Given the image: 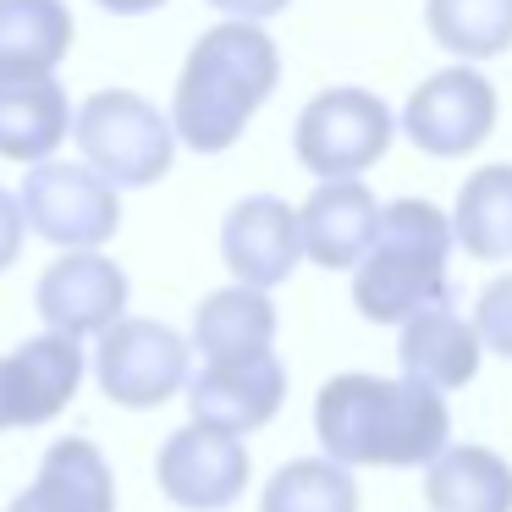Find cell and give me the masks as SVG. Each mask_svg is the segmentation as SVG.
<instances>
[{
  "label": "cell",
  "mask_w": 512,
  "mask_h": 512,
  "mask_svg": "<svg viewBox=\"0 0 512 512\" xmlns=\"http://www.w3.org/2000/svg\"><path fill=\"white\" fill-rule=\"evenodd\" d=\"M314 435L336 468H424L446 446V397L413 380L331 375L314 397Z\"/></svg>",
  "instance_id": "6da1fadb"
},
{
  "label": "cell",
  "mask_w": 512,
  "mask_h": 512,
  "mask_svg": "<svg viewBox=\"0 0 512 512\" xmlns=\"http://www.w3.org/2000/svg\"><path fill=\"white\" fill-rule=\"evenodd\" d=\"M281 83V50L259 23H215L193 39L171 94V138L193 155H221L248 133L254 111Z\"/></svg>",
  "instance_id": "7a4b0ae2"
},
{
  "label": "cell",
  "mask_w": 512,
  "mask_h": 512,
  "mask_svg": "<svg viewBox=\"0 0 512 512\" xmlns=\"http://www.w3.org/2000/svg\"><path fill=\"white\" fill-rule=\"evenodd\" d=\"M446 254H452V221L430 199H397L380 204L369 254L353 265V303L364 320L402 325L424 309H441L452 281H446Z\"/></svg>",
  "instance_id": "3957f363"
},
{
  "label": "cell",
  "mask_w": 512,
  "mask_h": 512,
  "mask_svg": "<svg viewBox=\"0 0 512 512\" xmlns=\"http://www.w3.org/2000/svg\"><path fill=\"white\" fill-rule=\"evenodd\" d=\"M72 138L83 149V166L105 177L111 188H149L171 171L177 138L171 122L133 89H100L78 105Z\"/></svg>",
  "instance_id": "277c9868"
},
{
  "label": "cell",
  "mask_w": 512,
  "mask_h": 512,
  "mask_svg": "<svg viewBox=\"0 0 512 512\" xmlns=\"http://www.w3.org/2000/svg\"><path fill=\"white\" fill-rule=\"evenodd\" d=\"M397 116L380 94L369 89H325L303 105L298 116V160L320 182H358L380 155L391 149Z\"/></svg>",
  "instance_id": "5b68a950"
},
{
  "label": "cell",
  "mask_w": 512,
  "mask_h": 512,
  "mask_svg": "<svg viewBox=\"0 0 512 512\" xmlns=\"http://www.w3.org/2000/svg\"><path fill=\"white\" fill-rule=\"evenodd\" d=\"M17 210L39 237H50L67 254H89V248L100 254L105 237H116L122 226V193L94 177L83 160H45V166H28Z\"/></svg>",
  "instance_id": "8992f818"
},
{
  "label": "cell",
  "mask_w": 512,
  "mask_h": 512,
  "mask_svg": "<svg viewBox=\"0 0 512 512\" xmlns=\"http://www.w3.org/2000/svg\"><path fill=\"white\" fill-rule=\"evenodd\" d=\"M193 347L166 320H116L100 336L94 375L116 408H160L188 386Z\"/></svg>",
  "instance_id": "52a82bcc"
},
{
  "label": "cell",
  "mask_w": 512,
  "mask_h": 512,
  "mask_svg": "<svg viewBox=\"0 0 512 512\" xmlns=\"http://www.w3.org/2000/svg\"><path fill=\"white\" fill-rule=\"evenodd\" d=\"M402 133L435 160H463L496 133V83L479 67H441L408 94Z\"/></svg>",
  "instance_id": "ba28073f"
},
{
  "label": "cell",
  "mask_w": 512,
  "mask_h": 512,
  "mask_svg": "<svg viewBox=\"0 0 512 512\" xmlns=\"http://www.w3.org/2000/svg\"><path fill=\"white\" fill-rule=\"evenodd\" d=\"M188 402H193V424H210L226 435H254L287 402V364L276 353L259 358H204L188 375Z\"/></svg>",
  "instance_id": "9c48e42d"
},
{
  "label": "cell",
  "mask_w": 512,
  "mask_h": 512,
  "mask_svg": "<svg viewBox=\"0 0 512 512\" xmlns=\"http://www.w3.org/2000/svg\"><path fill=\"white\" fill-rule=\"evenodd\" d=\"M248 446L226 430H210V424H182L177 435H166L155 457V479L177 507L188 512H221L232 507L248 490Z\"/></svg>",
  "instance_id": "30bf717a"
},
{
  "label": "cell",
  "mask_w": 512,
  "mask_h": 512,
  "mask_svg": "<svg viewBox=\"0 0 512 512\" xmlns=\"http://www.w3.org/2000/svg\"><path fill=\"white\" fill-rule=\"evenodd\" d=\"M127 270L116 265L111 254H61L56 265L39 276L34 303L39 320L50 325L56 336H105L116 320H127Z\"/></svg>",
  "instance_id": "8fae6325"
},
{
  "label": "cell",
  "mask_w": 512,
  "mask_h": 512,
  "mask_svg": "<svg viewBox=\"0 0 512 512\" xmlns=\"http://www.w3.org/2000/svg\"><path fill=\"white\" fill-rule=\"evenodd\" d=\"M221 259L232 270V287L270 292L298 270V210L276 193H248L226 210L221 221Z\"/></svg>",
  "instance_id": "7c38bea8"
},
{
  "label": "cell",
  "mask_w": 512,
  "mask_h": 512,
  "mask_svg": "<svg viewBox=\"0 0 512 512\" xmlns=\"http://www.w3.org/2000/svg\"><path fill=\"white\" fill-rule=\"evenodd\" d=\"M83 347L72 336L39 331L28 336L17 353L0 358V380H6V408H12V430H34V424L56 419L83 380Z\"/></svg>",
  "instance_id": "4fadbf2b"
},
{
  "label": "cell",
  "mask_w": 512,
  "mask_h": 512,
  "mask_svg": "<svg viewBox=\"0 0 512 512\" xmlns=\"http://www.w3.org/2000/svg\"><path fill=\"white\" fill-rule=\"evenodd\" d=\"M479 353H485V347H479L474 325H468L463 314L452 309V303H441V309H424V314H413V320H402V336H397L402 380L435 391V397H446V391H463L468 380H474V369H479Z\"/></svg>",
  "instance_id": "5bb4252c"
},
{
  "label": "cell",
  "mask_w": 512,
  "mask_h": 512,
  "mask_svg": "<svg viewBox=\"0 0 512 512\" xmlns=\"http://www.w3.org/2000/svg\"><path fill=\"white\" fill-rule=\"evenodd\" d=\"M375 215L380 204L364 182H320L298 210L303 259H314L320 270H353L369 254Z\"/></svg>",
  "instance_id": "9a60e30c"
},
{
  "label": "cell",
  "mask_w": 512,
  "mask_h": 512,
  "mask_svg": "<svg viewBox=\"0 0 512 512\" xmlns=\"http://www.w3.org/2000/svg\"><path fill=\"white\" fill-rule=\"evenodd\" d=\"M72 133V100L56 78H0V160L45 166Z\"/></svg>",
  "instance_id": "2e32d148"
},
{
  "label": "cell",
  "mask_w": 512,
  "mask_h": 512,
  "mask_svg": "<svg viewBox=\"0 0 512 512\" xmlns=\"http://www.w3.org/2000/svg\"><path fill=\"white\" fill-rule=\"evenodd\" d=\"M430 512H512V463L490 446H441L424 463Z\"/></svg>",
  "instance_id": "e0dca14e"
},
{
  "label": "cell",
  "mask_w": 512,
  "mask_h": 512,
  "mask_svg": "<svg viewBox=\"0 0 512 512\" xmlns=\"http://www.w3.org/2000/svg\"><path fill=\"white\" fill-rule=\"evenodd\" d=\"M67 50V0H0V78H56Z\"/></svg>",
  "instance_id": "ac0fdd59"
},
{
  "label": "cell",
  "mask_w": 512,
  "mask_h": 512,
  "mask_svg": "<svg viewBox=\"0 0 512 512\" xmlns=\"http://www.w3.org/2000/svg\"><path fill=\"white\" fill-rule=\"evenodd\" d=\"M276 303L254 287H221L193 314V353L204 358H259L276 342Z\"/></svg>",
  "instance_id": "d6986e66"
},
{
  "label": "cell",
  "mask_w": 512,
  "mask_h": 512,
  "mask_svg": "<svg viewBox=\"0 0 512 512\" xmlns=\"http://www.w3.org/2000/svg\"><path fill=\"white\" fill-rule=\"evenodd\" d=\"M452 243H463L474 259H512V166H479L474 177L457 188Z\"/></svg>",
  "instance_id": "ffe728a7"
},
{
  "label": "cell",
  "mask_w": 512,
  "mask_h": 512,
  "mask_svg": "<svg viewBox=\"0 0 512 512\" xmlns=\"http://www.w3.org/2000/svg\"><path fill=\"white\" fill-rule=\"evenodd\" d=\"M39 490L56 501L61 512H116V479L111 463L94 441L83 435H61L45 457H39Z\"/></svg>",
  "instance_id": "44dd1931"
},
{
  "label": "cell",
  "mask_w": 512,
  "mask_h": 512,
  "mask_svg": "<svg viewBox=\"0 0 512 512\" xmlns=\"http://www.w3.org/2000/svg\"><path fill=\"white\" fill-rule=\"evenodd\" d=\"M424 17L435 45L457 56V67L490 61L512 45V0H430Z\"/></svg>",
  "instance_id": "7402d4cb"
},
{
  "label": "cell",
  "mask_w": 512,
  "mask_h": 512,
  "mask_svg": "<svg viewBox=\"0 0 512 512\" xmlns=\"http://www.w3.org/2000/svg\"><path fill=\"white\" fill-rule=\"evenodd\" d=\"M259 512H358V485L331 457H298L270 474Z\"/></svg>",
  "instance_id": "603a6c76"
},
{
  "label": "cell",
  "mask_w": 512,
  "mask_h": 512,
  "mask_svg": "<svg viewBox=\"0 0 512 512\" xmlns=\"http://www.w3.org/2000/svg\"><path fill=\"white\" fill-rule=\"evenodd\" d=\"M474 336H479V347H490L496 358H512V276H501V281H490L485 292H479V303H474Z\"/></svg>",
  "instance_id": "cb8c5ba5"
},
{
  "label": "cell",
  "mask_w": 512,
  "mask_h": 512,
  "mask_svg": "<svg viewBox=\"0 0 512 512\" xmlns=\"http://www.w3.org/2000/svg\"><path fill=\"white\" fill-rule=\"evenodd\" d=\"M23 243H28V221H23V210H17V193L0 188V270L17 265Z\"/></svg>",
  "instance_id": "d4e9b609"
},
{
  "label": "cell",
  "mask_w": 512,
  "mask_h": 512,
  "mask_svg": "<svg viewBox=\"0 0 512 512\" xmlns=\"http://www.w3.org/2000/svg\"><path fill=\"white\" fill-rule=\"evenodd\" d=\"M215 12H226V23H259L265 28V17L287 12L292 0H210Z\"/></svg>",
  "instance_id": "484cf974"
},
{
  "label": "cell",
  "mask_w": 512,
  "mask_h": 512,
  "mask_svg": "<svg viewBox=\"0 0 512 512\" xmlns=\"http://www.w3.org/2000/svg\"><path fill=\"white\" fill-rule=\"evenodd\" d=\"M6 512H61V507H56V501H50V496H45V490H39V485H28V490H23V496H17V501H12V507H6Z\"/></svg>",
  "instance_id": "4316f807"
},
{
  "label": "cell",
  "mask_w": 512,
  "mask_h": 512,
  "mask_svg": "<svg viewBox=\"0 0 512 512\" xmlns=\"http://www.w3.org/2000/svg\"><path fill=\"white\" fill-rule=\"evenodd\" d=\"M105 12L116 17H138V12H155V6H166V0H100Z\"/></svg>",
  "instance_id": "83f0119b"
}]
</instances>
